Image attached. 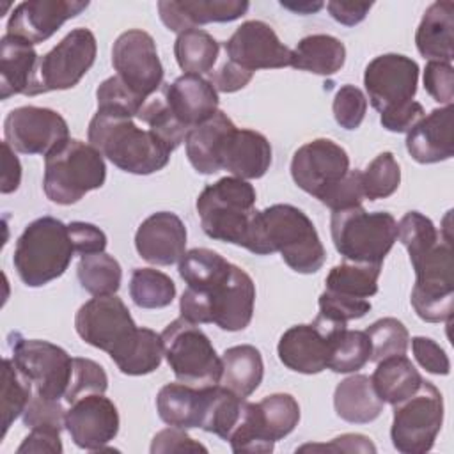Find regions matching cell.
I'll return each instance as SVG.
<instances>
[{
	"mask_svg": "<svg viewBox=\"0 0 454 454\" xmlns=\"http://www.w3.org/2000/svg\"><path fill=\"white\" fill-rule=\"evenodd\" d=\"M243 248L257 255L280 252L293 271L305 275L321 270L326 259L312 220L291 204H273L257 211Z\"/></svg>",
	"mask_w": 454,
	"mask_h": 454,
	"instance_id": "obj_1",
	"label": "cell"
},
{
	"mask_svg": "<svg viewBox=\"0 0 454 454\" xmlns=\"http://www.w3.org/2000/svg\"><path fill=\"white\" fill-rule=\"evenodd\" d=\"M87 137L90 145L115 167L138 176L161 170L172 153L151 129L138 128L131 117L96 112Z\"/></svg>",
	"mask_w": 454,
	"mask_h": 454,
	"instance_id": "obj_2",
	"label": "cell"
},
{
	"mask_svg": "<svg viewBox=\"0 0 454 454\" xmlns=\"http://www.w3.org/2000/svg\"><path fill=\"white\" fill-rule=\"evenodd\" d=\"M74 254L67 225L53 216H41L18 238L12 264L25 286L41 287L64 275Z\"/></svg>",
	"mask_w": 454,
	"mask_h": 454,
	"instance_id": "obj_3",
	"label": "cell"
},
{
	"mask_svg": "<svg viewBox=\"0 0 454 454\" xmlns=\"http://www.w3.org/2000/svg\"><path fill=\"white\" fill-rule=\"evenodd\" d=\"M255 284L252 277L232 264L231 273L209 291L186 287L179 300L181 317L192 323H215L227 332H239L252 321Z\"/></svg>",
	"mask_w": 454,
	"mask_h": 454,
	"instance_id": "obj_4",
	"label": "cell"
},
{
	"mask_svg": "<svg viewBox=\"0 0 454 454\" xmlns=\"http://www.w3.org/2000/svg\"><path fill=\"white\" fill-rule=\"evenodd\" d=\"M195 207L209 238L243 247L257 213L255 190L245 179L222 177L200 192Z\"/></svg>",
	"mask_w": 454,
	"mask_h": 454,
	"instance_id": "obj_5",
	"label": "cell"
},
{
	"mask_svg": "<svg viewBox=\"0 0 454 454\" xmlns=\"http://www.w3.org/2000/svg\"><path fill=\"white\" fill-rule=\"evenodd\" d=\"M105 179L103 154L82 140L69 138L44 156L43 190L55 204H74L90 190L101 188Z\"/></svg>",
	"mask_w": 454,
	"mask_h": 454,
	"instance_id": "obj_6",
	"label": "cell"
},
{
	"mask_svg": "<svg viewBox=\"0 0 454 454\" xmlns=\"http://www.w3.org/2000/svg\"><path fill=\"white\" fill-rule=\"evenodd\" d=\"M415 270V286L411 289V307L417 316L427 323L450 321L454 305V255L449 232L442 238L408 254Z\"/></svg>",
	"mask_w": 454,
	"mask_h": 454,
	"instance_id": "obj_7",
	"label": "cell"
},
{
	"mask_svg": "<svg viewBox=\"0 0 454 454\" xmlns=\"http://www.w3.org/2000/svg\"><path fill=\"white\" fill-rule=\"evenodd\" d=\"M332 241L344 261L383 264L397 241V222L387 211L369 213L362 206L333 211Z\"/></svg>",
	"mask_w": 454,
	"mask_h": 454,
	"instance_id": "obj_8",
	"label": "cell"
},
{
	"mask_svg": "<svg viewBox=\"0 0 454 454\" xmlns=\"http://www.w3.org/2000/svg\"><path fill=\"white\" fill-rule=\"evenodd\" d=\"M161 342L163 355L181 383L197 388L218 385L222 358L197 323L184 317L174 319L161 332Z\"/></svg>",
	"mask_w": 454,
	"mask_h": 454,
	"instance_id": "obj_9",
	"label": "cell"
},
{
	"mask_svg": "<svg viewBox=\"0 0 454 454\" xmlns=\"http://www.w3.org/2000/svg\"><path fill=\"white\" fill-rule=\"evenodd\" d=\"M443 424V397L440 390L422 380L419 390L394 404L390 438L403 454H424L433 449Z\"/></svg>",
	"mask_w": 454,
	"mask_h": 454,
	"instance_id": "obj_10",
	"label": "cell"
},
{
	"mask_svg": "<svg viewBox=\"0 0 454 454\" xmlns=\"http://www.w3.org/2000/svg\"><path fill=\"white\" fill-rule=\"evenodd\" d=\"M96 37L89 28L71 30L57 46L39 57L25 96L74 87L96 60Z\"/></svg>",
	"mask_w": 454,
	"mask_h": 454,
	"instance_id": "obj_11",
	"label": "cell"
},
{
	"mask_svg": "<svg viewBox=\"0 0 454 454\" xmlns=\"http://www.w3.org/2000/svg\"><path fill=\"white\" fill-rule=\"evenodd\" d=\"M74 328L87 344L106 351L114 362L128 351L138 333L128 307L115 294L85 301L74 316Z\"/></svg>",
	"mask_w": 454,
	"mask_h": 454,
	"instance_id": "obj_12",
	"label": "cell"
},
{
	"mask_svg": "<svg viewBox=\"0 0 454 454\" xmlns=\"http://www.w3.org/2000/svg\"><path fill=\"white\" fill-rule=\"evenodd\" d=\"M11 351L14 367L32 385L34 394L48 399L64 397L73 371V358L66 349L48 340L14 333Z\"/></svg>",
	"mask_w": 454,
	"mask_h": 454,
	"instance_id": "obj_13",
	"label": "cell"
},
{
	"mask_svg": "<svg viewBox=\"0 0 454 454\" xmlns=\"http://www.w3.org/2000/svg\"><path fill=\"white\" fill-rule=\"evenodd\" d=\"M112 66L122 83L137 96L147 99L163 82L156 43L151 34L133 28L122 32L112 48Z\"/></svg>",
	"mask_w": 454,
	"mask_h": 454,
	"instance_id": "obj_14",
	"label": "cell"
},
{
	"mask_svg": "<svg viewBox=\"0 0 454 454\" xmlns=\"http://www.w3.org/2000/svg\"><path fill=\"white\" fill-rule=\"evenodd\" d=\"M4 135L5 142L21 154L48 156L69 140V128L59 112L28 105L7 114Z\"/></svg>",
	"mask_w": 454,
	"mask_h": 454,
	"instance_id": "obj_15",
	"label": "cell"
},
{
	"mask_svg": "<svg viewBox=\"0 0 454 454\" xmlns=\"http://www.w3.org/2000/svg\"><path fill=\"white\" fill-rule=\"evenodd\" d=\"M348 325L330 321L323 316L309 325H294L287 328L277 346L280 362L301 374H317L328 367V358L332 351L333 339Z\"/></svg>",
	"mask_w": 454,
	"mask_h": 454,
	"instance_id": "obj_16",
	"label": "cell"
},
{
	"mask_svg": "<svg viewBox=\"0 0 454 454\" xmlns=\"http://www.w3.org/2000/svg\"><path fill=\"white\" fill-rule=\"evenodd\" d=\"M419 82V66L406 55L385 53L374 57L364 73V85L374 110L390 112L413 101Z\"/></svg>",
	"mask_w": 454,
	"mask_h": 454,
	"instance_id": "obj_17",
	"label": "cell"
},
{
	"mask_svg": "<svg viewBox=\"0 0 454 454\" xmlns=\"http://www.w3.org/2000/svg\"><path fill=\"white\" fill-rule=\"evenodd\" d=\"M348 170V153L330 138H316L303 144L291 160L293 181L300 190L316 199Z\"/></svg>",
	"mask_w": 454,
	"mask_h": 454,
	"instance_id": "obj_18",
	"label": "cell"
},
{
	"mask_svg": "<svg viewBox=\"0 0 454 454\" xmlns=\"http://www.w3.org/2000/svg\"><path fill=\"white\" fill-rule=\"evenodd\" d=\"M223 50L231 62L250 73L291 66V50L268 23L259 20L241 23L223 43Z\"/></svg>",
	"mask_w": 454,
	"mask_h": 454,
	"instance_id": "obj_19",
	"label": "cell"
},
{
	"mask_svg": "<svg viewBox=\"0 0 454 454\" xmlns=\"http://www.w3.org/2000/svg\"><path fill=\"white\" fill-rule=\"evenodd\" d=\"M66 429L80 449L103 450L119 433V411L103 394H89L69 404Z\"/></svg>",
	"mask_w": 454,
	"mask_h": 454,
	"instance_id": "obj_20",
	"label": "cell"
},
{
	"mask_svg": "<svg viewBox=\"0 0 454 454\" xmlns=\"http://www.w3.org/2000/svg\"><path fill=\"white\" fill-rule=\"evenodd\" d=\"M87 7V0H27L12 9L7 34L39 44Z\"/></svg>",
	"mask_w": 454,
	"mask_h": 454,
	"instance_id": "obj_21",
	"label": "cell"
},
{
	"mask_svg": "<svg viewBox=\"0 0 454 454\" xmlns=\"http://www.w3.org/2000/svg\"><path fill=\"white\" fill-rule=\"evenodd\" d=\"M135 248L151 264L170 266L179 262L186 252V227L176 213H153L138 225Z\"/></svg>",
	"mask_w": 454,
	"mask_h": 454,
	"instance_id": "obj_22",
	"label": "cell"
},
{
	"mask_svg": "<svg viewBox=\"0 0 454 454\" xmlns=\"http://www.w3.org/2000/svg\"><path fill=\"white\" fill-rule=\"evenodd\" d=\"M163 99L188 131L218 112V92L200 74H183L167 83L163 87Z\"/></svg>",
	"mask_w": 454,
	"mask_h": 454,
	"instance_id": "obj_23",
	"label": "cell"
},
{
	"mask_svg": "<svg viewBox=\"0 0 454 454\" xmlns=\"http://www.w3.org/2000/svg\"><path fill=\"white\" fill-rule=\"evenodd\" d=\"M247 0H160L158 12L163 25L176 34L206 23H225L248 11Z\"/></svg>",
	"mask_w": 454,
	"mask_h": 454,
	"instance_id": "obj_24",
	"label": "cell"
},
{
	"mask_svg": "<svg viewBox=\"0 0 454 454\" xmlns=\"http://www.w3.org/2000/svg\"><path fill=\"white\" fill-rule=\"evenodd\" d=\"M452 105L431 110L424 115L406 137V149L419 163H438L452 158Z\"/></svg>",
	"mask_w": 454,
	"mask_h": 454,
	"instance_id": "obj_25",
	"label": "cell"
},
{
	"mask_svg": "<svg viewBox=\"0 0 454 454\" xmlns=\"http://www.w3.org/2000/svg\"><path fill=\"white\" fill-rule=\"evenodd\" d=\"M234 129L236 126L227 114L218 110L211 119L188 131L184 138L186 156L199 174L209 176L222 170V154Z\"/></svg>",
	"mask_w": 454,
	"mask_h": 454,
	"instance_id": "obj_26",
	"label": "cell"
},
{
	"mask_svg": "<svg viewBox=\"0 0 454 454\" xmlns=\"http://www.w3.org/2000/svg\"><path fill=\"white\" fill-rule=\"evenodd\" d=\"M271 165L268 138L254 129H234L222 154V170L239 179H259Z\"/></svg>",
	"mask_w": 454,
	"mask_h": 454,
	"instance_id": "obj_27",
	"label": "cell"
},
{
	"mask_svg": "<svg viewBox=\"0 0 454 454\" xmlns=\"http://www.w3.org/2000/svg\"><path fill=\"white\" fill-rule=\"evenodd\" d=\"M415 44L424 59L452 62L454 59V4L442 0L431 4L417 28Z\"/></svg>",
	"mask_w": 454,
	"mask_h": 454,
	"instance_id": "obj_28",
	"label": "cell"
},
{
	"mask_svg": "<svg viewBox=\"0 0 454 454\" xmlns=\"http://www.w3.org/2000/svg\"><path fill=\"white\" fill-rule=\"evenodd\" d=\"M39 55L28 41L5 34L0 39V98L27 94Z\"/></svg>",
	"mask_w": 454,
	"mask_h": 454,
	"instance_id": "obj_29",
	"label": "cell"
},
{
	"mask_svg": "<svg viewBox=\"0 0 454 454\" xmlns=\"http://www.w3.org/2000/svg\"><path fill=\"white\" fill-rule=\"evenodd\" d=\"M333 408L346 422L369 424L380 417L383 401L376 394L369 376L353 374L335 387Z\"/></svg>",
	"mask_w": 454,
	"mask_h": 454,
	"instance_id": "obj_30",
	"label": "cell"
},
{
	"mask_svg": "<svg viewBox=\"0 0 454 454\" xmlns=\"http://www.w3.org/2000/svg\"><path fill=\"white\" fill-rule=\"evenodd\" d=\"M264 364L259 349L250 344L232 346L222 355V376L218 385L247 399L262 381Z\"/></svg>",
	"mask_w": 454,
	"mask_h": 454,
	"instance_id": "obj_31",
	"label": "cell"
},
{
	"mask_svg": "<svg viewBox=\"0 0 454 454\" xmlns=\"http://www.w3.org/2000/svg\"><path fill=\"white\" fill-rule=\"evenodd\" d=\"M204 408V387L197 388L186 383H167L156 395L160 419L176 427L192 429L200 426Z\"/></svg>",
	"mask_w": 454,
	"mask_h": 454,
	"instance_id": "obj_32",
	"label": "cell"
},
{
	"mask_svg": "<svg viewBox=\"0 0 454 454\" xmlns=\"http://www.w3.org/2000/svg\"><path fill=\"white\" fill-rule=\"evenodd\" d=\"M346 60V48L340 39L328 34H312L291 50V66L314 74H335Z\"/></svg>",
	"mask_w": 454,
	"mask_h": 454,
	"instance_id": "obj_33",
	"label": "cell"
},
{
	"mask_svg": "<svg viewBox=\"0 0 454 454\" xmlns=\"http://www.w3.org/2000/svg\"><path fill=\"white\" fill-rule=\"evenodd\" d=\"M371 381L383 403L397 404L419 390L422 376L406 355H395L378 362Z\"/></svg>",
	"mask_w": 454,
	"mask_h": 454,
	"instance_id": "obj_34",
	"label": "cell"
},
{
	"mask_svg": "<svg viewBox=\"0 0 454 454\" xmlns=\"http://www.w3.org/2000/svg\"><path fill=\"white\" fill-rule=\"evenodd\" d=\"M243 403L245 399L222 385L204 387V408L199 427L227 440L241 417Z\"/></svg>",
	"mask_w": 454,
	"mask_h": 454,
	"instance_id": "obj_35",
	"label": "cell"
},
{
	"mask_svg": "<svg viewBox=\"0 0 454 454\" xmlns=\"http://www.w3.org/2000/svg\"><path fill=\"white\" fill-rule=\"evenodd\" d=\"M300 420L298 401L291 394H271L257 403V426L264 442L275 447V442L287 436Z\"/></svg>",
	"mask_w": 454,
	"mask_h": 454,
	"instance_id": "obj_36",
	"label": "cell"
},
{
	"mask_svg": "<svg viewBox=\"0 0 454 454\" xmlns=\"http://www.w3.org/2000/svg\"><path fill=\"white\" fill-rule=\"evenodd\" d=\"M380 273L381 264L342 261L340 264L333 266L326 275V291L369 300L378 293Z\"/></svg>",
	"mask_w": 454,
	"mask_h": 454,
	"instance_id": "obj_37",
	"label": "cell"
},
{
	"mask_svg": "<svg viewBox=\"0 0 454 454\" xmlns=\"http://www.w3.org/2000/svg\"><path fill=\"white\" fill-rule=\"evenodd\" d=\"M232 264L218 252L209 248H192L184 252L179 261V275L195 291H209L220 284L229 273Z\"/></svg>",
	"mask_w": 454,
	"mask_h": 454,
	"instance_id": "obj_38",
	"label": "cell"
},
{
	"mask_svg": "<svg viewBox=\"0 0 454 454\" xmlns=\"http://www.w3.org/2000/svg\"><path fill=\"white\" fill-rule=\"evenodd\" d=\"M218 41L200 28H192L177 34L174 43V55L184 74L211 73L218 59Z\"/></svg>",
	"mask_w": 454,
	"mask_h": 454,
	"instance_id": "obj_39",
	"label": "cell"
},
{
	"mask_svg": "<svg viewBox=\"0 0 454 454\" xmlns=\"http://www.w3.org/2000/svg\"><path fill=\"white\" fill-rule=\"evenodd\" d=\"M76 273L82 287L94 296L115 294L122 280L121 264L105 252L82 255Z\"/></svg>",
	"mask_w": 454,
	"mask_h": 454,
	"instance_id": "obj_40",
	"label": "cell"
},
{
	"mask_svg": "<svg viewBox=\"0 0 454 454\" xmlns=\"http://www.w3.org/2000/svg\"><path fill=\"white\" fill-rule=\"evenodd\" d=\"M129 296L140 309L168 307L176 296V284L154 268H135L129 280Z\"/></svg>",
	"mask_w": 454,
	"mask_h": 454,
	"instance_id": "obj_41",
	"label": "cell"
},
{
	"mask_svg": "<svg viewBox=\"0 0 454 454\" xmlns=\"http://www.w3.org/2000/svg\"><path fill=\"white\" fill-rule=\"evenodd\" d=\"M163 342L161 333L151 328H138L128 351L115 362L119 371L128 376H142L156 371L161 364Z\"/></svg>",
	"mask_w": 454,
	"mask_h": 454,
	"instance_id": "obj_42",
	"label": "cell"
},
{
	"mask_svg": "<svg viewBox=\"0 0 454 454\" xmlns=\"http://www.w3.org/2000/svg\"><path fill=\"white\" fill-rule=\"evenodd\" d=\"M371 360V340L362 330H340L333 339L328 369L333 372H355Z\"/></svg>",
	"mask_w": 454,
	"mask_h": 454,
	"instance_id": "obj_43",
	"label": "cell"
},
{
	"mask_svg": "<svg viewBox=\"0 0 454 454\" xmlns=\"http://www.w3.org/2000/svg\"><path fill=\"white\" fill-rule=\"evenodd\" d=\"M2 438L9 426L21 415L34 394L32 385L18 372L11 358H4L2 372Z\"/></svg>",
	"mask_w": 454,
	"mask_h": 454,
	"instance_id": "obj_44",
	"label": "cell"
},
{
	"mask_svg": "<svg viewBox=\"0 0 454 454\" xmlns=\"http://www.w3.org/2000/svg\"><path fill=\"white\" fill-rule=\"evenodd\" d=\"M401 183V168L392 153H380L362 172L364 197L369 200L390 197Z\"/></svg>",
	"mask_w": 454,
	"mask_h": 454,
	"instance_id": "obj_45",
	"label": "cell"
},
{
	"mask_svg": "<svg viewBox=\"0 0 454 454\" xmlns=\"http://www.w3.org/2000/svg\"><path fill=\"white\" fill-rule=\"evenodd\" d=\"M371 340V360L380 362L388 356L406 355L410 333L395 317H381L365 330Z\"/></svg>",
	"mask_w": 454,
	"mask_h": 454,
	"instance_id": "obj_46",
	"label": "cell"
},
{
	"mask_svg": "<svg viewBox=\"0 0 454 454\" xmlns=\"http://www.w3.org/2000/svg\"><path fill=\"white\" fill-rule=\"evenodd\" d=\"M137 117L147 124V129H151L170 151L177 149L188 135V129L174 117L165 99L156 98L145 101Z\"/></svg>",
	"mask_w": 454,
	"mask_h": 454,
	"instance_id": "obj_47",
	"label": "cell"
},
{
	"mask_svg": "<svg viewBox=\"0 0 454 454\" xmlns=\"http://www.w3.org/2000/svg\"><path fill=\"white\" fill-rule=\"evenodd\" d=\"M96 99H98V112L131 117V119L138 115L140 108L147 101L137 96L131 89H128L117 74L99 83L96 90Z\"/></svg>",
	"mask_w": 454,
	"mask_h": 454,
	"instance_id": "obj_48",
	"label": "cell"
},
{
	"mask_svg": "<svg viewBox=\"0 0 454 454\" xmlns=\"http://www.w3.org/2000/svg\"><path fill=\"white\" fill-rule=\"evenodd\" d=\"M108 388V376L105 369L90 358H73V371L67 390L64 394L66 403H74L76 399L89 394H105Z\"/></svg>",
	"mask_w": 454,
	"mask_h": 454,
	"instance_id": "obj_49",
	"label": "cell"
},
{
	"mask_svg": "<svg viewBox=\"0 0 454 454\" xmlns=\"http://www.w3.org/2000/svg\"><path fill=\"white\" fill-rule=\"evenodd\" d=\"M364 188H362V172L360 170H348L339 181L328 186L317 200L330 207L332 211L349 209L362 206L364 200Z\"/></svg>",
	"mask_w": 454,
	"mask_h": 454,
	"instance_id": "obj_50",
	"label": "cell"
},
{
	"mask_svg": "<svg viewBox=\"0 0 454 454\" xmlns=\"http://www.w3.org/2000/svg\"><path fill=\"white\" fill-rule=\"evenodd\" d=\"M333 117L344 129H356L367 112V98L355 85H342L333 98Z\"/></svg>",
	"mask_w": 454,
	"mask_h": 454,
	"instance_id": "obj_51",
	"label": "cell"
},
{
	"mask_svg": "<svg viewBox=\"0 0 454 454\" xmlns=\"http://www.w3.org/2000/svg\"><path fill=\"white\" fill-rule=\"evenodd\" d=\"M369 310H371V301L364 298H351V296L337 294L326 289L319 296V316L340 325H348L353 319H360Z\"/></svg>",
	"mask_w": 454,
	"mask_h": 454,
	"instance_id": "obj_52",
	"label": "cell"
},
{
	"mask_svg": "<svg viewBox=\"0 0 454 454\" xmlns=\"http://www.w3.org/2000/svg\"><path fill=\"white\" fill-rule=\"evenodd\" d=\"M23 424L30 429L53 427L62 431L66 427V410L59 403V399H48V397L32 394L23 411Z\"/></svg>",
	"mask_w": 454,
	"mask_h": 454,
	"instance_id": "obj_53",
	"label": "cell"
},
{
	"mask_svg": "<svg viewBox=\"0 0 454 454\" xmlns=\"http://www.w3.org/2000/svg\"><path fill=\"white\" fill-rule=\"evenodd\" d=\"M424 87L434 101L442 105H452V98H454L452 64L429 60L424 69Z\"/></svg>",
	"mask_w": 454,
	"mask_h": 454,
	"instance_id": "obj_54",
	"label": "cell"
},
{
	"mask_svg": "<svg viewBox=\"0 0 454 454\" xmlns=\"http://www.w3.org/2000/svg\"><path fill=\"white\" fill-rule=\"evenodd\" d=\"M411 351L415 360L431 374H449L450 362L447 353L429 337H413L411 339Z\"/></svg>",
	"mask_w": 454,
	"mask_h": 454,
	"instance_id": "obj_55",
	"label": "cell"
},
{
	"mask_svg": "<svg viewBox=\"0 0 454 454\" xmlns=\"http://www.w3.org/2000/svg\"><path fill=\"white\" fill-rule=\"evenodd\" d=\"M207 452V449L190 438L186 434V429L170 426L160 433L154 434L153 443H151V452L160 454V452Z\"/></svg>",
	"mask_w": 454,
	"mask_h": 454,
	"instance_id": "obj_56",
	"label": "cell"
},
{
	"mask_svg": "<svg viewBox=\"0 0 454 454\" xmlns=\"http://www.w3.org/2000/svg\"><path fill=\"white\" fill-rule=\"evenodd\" d=\"M67 229H69V236L76 254L89 255V254L105 252L106 234L99 227L87 222H71L67 223Z\"/></svg>",
	"mask_w": 454,
	"mask_h": 454,
	"instance_id": "obj_57",
	"label": "cell"
},
{
	"mask_svg": "<svg viewBox=\"0 0 454 454\" xmlns=\"http://www.w3.org/2000/svg\"><path fill=\"white\" fill-rule=\"evenodd\" d=\"M424 117V106L419 101H410L380 115V122L392 133H408Z\"/></svg>",
	"mask_w": 454,
	"mask_h": 454,
	"instance_id": "obj_58",
	"label": "cell"
},
{
	"mask_svg": "<svg viewBox=\"0 0 454 454\" xmlns=\"http://www.w3.org/2000/svg\"><path fill=\"white\" fill-rule=\"evenodd\" d=\"M254 73L239 67L238 64L225 60L218 69L209 73V82L216 89V92H236L248 85Z\"/></svg>",
	"mask_w": 454,
	"mask_h": 454,
	"instance_id": "obj_59",
	"label": "cell"
},
{
	"mask_svg": "<svg viewBox=\"0 0 454 454\" xmlns=\"http://www.w3.org/2000/svg\"><path fill=\"white\" fill-rule=\"evenodd\" d=\"M16 452L18 454H27V452L60 454L62 452L60 431L53 427H34L30 429L28 436L21 442Z\"/></svg>",
	"mask_w": 454,
	"mask_h": 454,
	"instance_id": "obj_60",
	"label": "cell"
},
{
	"mask_svg": "<svg viewBox=\"0 0 454 454\" xmlns=\"http://www.w3.org/2000/svg\"><path fill=\"white\" fill-rule=\"evenodd\" d=\"M298 450H333V452H376L371 438L364 434H342L333 438L330 443H317V445H301Z\"/></svg>",
	"mask_w": 454,
	"mask_h": 454,
	"instance_id": "obj_61",
	"label": "cell"
},
{
	"mask_svg": "<svg viewBox=\"0 0 454 454\" xmlns=\"http://www.w3.org/2000/svg\"><path fill=\"white\" fill-rule=\"evenodd\" d=\"M372 4H358V2H328L326 9L335 21L346 27H353L360 23L367 12L371 11Z\"/></svg>",
	"mask_w": 454,
	"mask_h": 454,
	"instance_id": "obj_62",
	"label": "cell"
},
{
	"mask_svg": "<svg viewBox=\"0 0 454 454\" xmlns=\"http://www.w3.org/2000/svg\"><path fill=\"white\" fill-rule=\"evenodd\" d=\"M2 151H4V172H2V193H11L16 192L21 181V165L18 156L14 154V149L7 144L2 142Z\"/></svg>",
	"mask_w": 454,
	"mask_h": 454,
	"instance_id": "obj_63",
	"label": "cell"
},
{
	"mask_svg": "<svg viewBox=\"0 0 454 454\" xmlns=\"http://www.w3.org/2000/svg\"><path fill=\"white\" fill-rule=\"evenodd\" d=\"M280 5L298 14H312V12H317L325 4L323 2H280Z\"/></svg>",
	"mask_w": 454,
	"mask_h": 454,
	"instance_id": "obj_64",
	"label": "cell"
}]
</instances>
